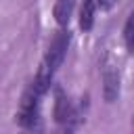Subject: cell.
<instances>
[{
  "instance_id": "1",
  "label": "cell",
  "mask_w": 134,
  "mask_h": 134,
  "mask_svg": "<svg viewBox=\"0 0 134 134\" xmlns=\"http://www.w3.org/2000/svg\"><path fill=\"white\" fill-rule=\"evenodd\" d=\"M69 40H71V34H69L67 29H61V31L52 38V42H50V46H48V50H46V57H44L42 67H46L50 73H54V71L61 67V63H63V59H65V54H67Z\"/></svg>"
},
{
  "instance_id": "2",
  "label": "cell",
  "mask_w": 134,
  "mask_h": 134,
  "mask_svg": "<svg viewBox=\"0 0 134 134\" xmlns=\"http://www.w3.org/2000/svg\"><path fill=\"white\" fill-rule=\"evenodd\" d=\"M38 105H40V94L29 86L19 103V109H17V115H15V121L21 126V128H31L36 121H38Z\"/></svg>"
},
{
  "instance_id": "3",
  "label": "cell",
  "mask_w": 134,
  "mask_h": 134,
  "mask_svg": "<svg viewBox=\"0 0 134 134\" xmlns=\"http://www.w3.org/2000/svg\"><path fill=\"white\" fill-rule=\"evenodd\" d=\"M103 94L107 103H115L119 96V71L109 59L103 63Z\"/></svg>"
},
{
  "instance_id": "4",
  "label": "cell",
  "mask_w": 134,
  "mask_h": 134,
  "mask_svg": "<svg viewBox=\"0 0 134 134\" xmlns=\"http://www.w3.org/2000/svg\"><path fill=\"white\" fill-rule=\"evenodd\" d=\"M54 119L61 126H71L75 119V109L69 103V98L65 96V92L61 88H57V100H54Z\"/></svg>"
},
{
  "instance_id": "5",
  "label": "cell",
  "mask_w": 134,
  "mask_h": 134,
  "mask_svg": "<svg viewBox=\"0 0 134 134\" xmlns=\"http://www.w3.org/2000/svg\"><path fill=\"white\" fill-rule=\"evenodd\" d=\"M75 2H77V0H57V2H54V10H52V15H54V19H57L59 25L65 27V25L69 23Z\"/></svg>"
},
{
  "instance_id": "6",
  "label": "cell",
  "mask_w": 134,
  "mask_h": 134,
  "mask_svg": "<svg viewBox=\"0 0 134 134\" xmlns=\"http://www.w3.org/2000/svg\"><path fill=\"white\" fill-rule=\"evenodd\" d=\"M94 10H96L94 0H84V4L80 8V27L84 31L92 29V25H94Z\"/></svg>"
},
{
  "instance_id": "7",
  "label": "cell",
  "mask_w": 134,
  "mask_h": 134,
  "mask_svg": "<svg viewBox=\"0 0 134 134\" xmlns=\"http://www.w3.org/2000/svg\"><path fill=\"white\" fill-rule=\"evenodd\" d=\"M124 42H126L128 52L134 54V13H130L128 19H126V25H124Z\"/></svg>"
},
{
  "instance_id": "8",
  "label": "cell",
  "mask_w": 134,
  "mask_h": 134,
  "mask_svg": "<svg viewBox=\"0 0 134 134\" xmlns=\"http://www.w3.org/2000/svg\"><path fill=\"white\" fill-rule=\"evenodd\" d=\"M115 2H117V0H98V6H100L103 10H109V8H111Z\"/></svg>"
}]
</instances>
